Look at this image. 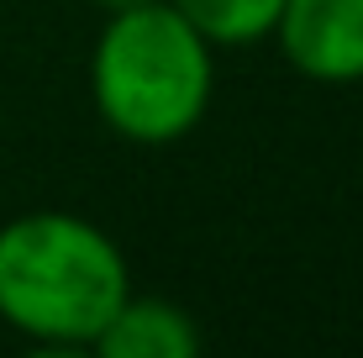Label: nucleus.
<instances>
[{"mask_svg":"<svg viewBox=\"0 0 363 358\" xmlns=\"http://www.w3.org/2000/svg\"><path fill=\"white\" fill-rule=\"evenodd\" d=\"M132 295V264L100 221L27 211L0 227V322L37 348H95Z\"/></svg>","mask_w":363,"mask_h":358,"instance_id":"nucleus-1","label":"nucleus"},{"mask_svg":"<svg viewBox=\"0 0 363 358\" xmlns=\"http://www.w3.org/2000/svg\"><path fill=\"white\" fill-rule=\"evenodd\" d=\"M216 95V43L169 0L106 11L90 47V101L116 138L169 147L206 121Z\"/></svg>","mask_w":363,"mask_h":358,"instance_id":"nucleus-2","label":"nucleus"},{"mask_svg":"<svg viewBox=\"0 0 363 358\" xmlns=\"http://www.w3.org/2000/svg\"><path fill=\"white\" fill-rule=\"evenodd\" d=\"M269 37L300 79L363 84V0H279Z\"/></svg>","mask_w":363,"mask_h":358,"instance_id":"nucleus-3","label":"nucleus"},{"mask_svg":"<svg viewBox=\"0 0 363 358\" xmlns=\"http://www.w3.org/2000/svg\"><path fill=\"white\" fill-rule=\"evenodd\" d=\"M200 327L184 306L164 295H127L100 327L95 353L100 358H195L200 353Z\"/></svg>","mask_w":363,"mask_h":358,"instance_id":"nucleus-4","label":"nucleus"},{"mask_svg":"<svg viewBox=\"0 0 363 358\" xmlns=\"http://www.w3.org/2000/svg\"><path fill=\"white\" fill-rule=\"evenodd\" d=\"M169 6L184 11L216 47L264 43L274 32V16H279V0H169Z\"/></svg>","mask_w":363,"mask_h":358,"instance_id":"nucleus-5","label":"nucleus"},{"mask_svg":"<svg viewBox=\"0 0 363 358\" xmlns=\"http://www.w3.org/2000/svg\"><path fill=\"white\" fill-rule=\"evenodd\" d=\"M100 11H121V6H143V0H95Z\"/></svg>","mask_w":363,"mask_h":358,"instance_id":"nucleus-6","label":"nucleus"}]
</instances>
